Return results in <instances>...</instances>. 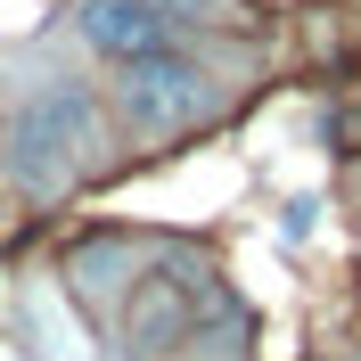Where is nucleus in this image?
Returning a JSON list of instances; mask_svg holds the SVG:
<instances>
[{"mask_svg":"<svg viewBox=\"0 0 361 361\" xmlns=\"http://www.w3.org/2000/svg\"><path fill=\"white\" fill-rule=\"evenodd\" d=\"M90 157H99V107H90L74 82H49L42 99L17 107V123H8V173H17L33 197L66 189Z\"/></svg>","mask_w":361,"mask_h":361,"instance_id":"obj_1","label":"nucleus"},{"mask_svg":"<svg viewBox=\"0 0 361 361\" xmlns=\"http://www.w3.org/2000/svg\"><path fill=\"white\" fill-rule=\"evenodd\" d=\"M123 115H132L140 132H189L214 115V74L189 66V58H132L123 74Z\"/></svg>","mask_w":361,"mask_h":361,"instance_id":"obj_3","label":"nucleus"},{"mask_svg":"<svg viewBox=\"0 0 361 361\" xmlns=\"http://www.w3.org/2000/svg\"><path fill=\"white\" fill-rule=\"evenodd\" d=\"M279 230H288V238H312V230H320V205H312V197L288 205V222H279Z\"/></svg>","mask_w":361,"mask_h":361,"instance_id":"obj_6","label":"nucleus"},{"mask_svg":"<svg viewBox=\"0 0 361 361\" xmlns=\"http://www.w3.org/2000/svg\"><path fill=\"white\" fill-rule=\"evenodd\" d=\"M222 312H230L222 288H214L197 263H157L148 288H140V304H132V337H140V353H173V345H189L197 329H214Z\"/></svg>","mask_w":361,"mask_h":361,"instance_id":"obj_2","label":"nucleus"},{"mask_svg":"<svg viewBox=\"0 0 361 361\" xmlns=\"http://www.w3.org/2000/svg\"><path fill=\"white\" fill-rule=\"evenodd\" d=\"M148 8H157V17H197V25H230L238 8H247V0H148Z\"/></svg>","mask_w":361,"mask_h":361,"instance_id":"obj_5","label":"nucleus"},{"mask_svg":"<svg viewBox=\"0 0 361 361\" xmlns=\"http://www.w3.org/2000/svg\"><path fill=\"white\" fill-rule=\"evenodd\" d=\"M82 33L107 58H157L164 49V17L148 0H82Z\"/></svg>","mask_w":361,"mask_h":361,"instance_id":"obj_4","label":"nucleus"}]
</instances>
